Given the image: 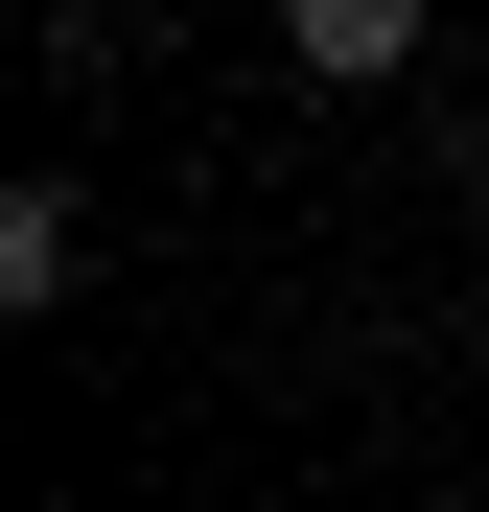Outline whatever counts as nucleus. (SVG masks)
Listing matches in <instances>:
<instances>
[{
  "mask_svg": "<svg viewBox=\"0 0 489 512\" xmlns=\"http://www.w3.org/2000/svg\"><path fill=\"white\" fill-rule=\"evenodd\" d=\"M280 70L303 94H373V70H420V0H280Z\"/></svg>",
  "mask_w": 489,
  "mask_h": 512,
  "instance_id": "f257e3e1",
  "label": "nucleus"
},
{
  "mask_svg": "<svg viewBox=\"0 0 489 512\" xmlns=\"http://www.w3.org/2000/svg\"><path fill=\"white\" fill-rule=\"evenodd\" d=\"M70 280H94V210L70 187H0V303H70Z\"/></svg>",
  "mask_w": 489,
  "mask_h": 512,
  "instance_id": "f03ea898",
  "label": "nucleus"
}]
</instances>
